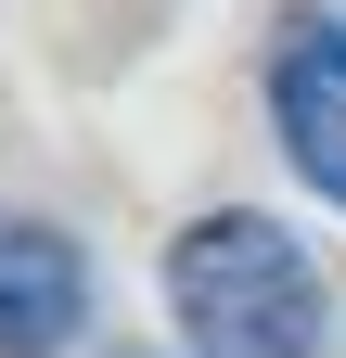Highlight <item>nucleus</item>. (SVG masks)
Masks as SVG:
<instances>
[{
  "label": "nucleus",
  "instance_id": "nucleus-3",
  "mask_svg": "<svg viewBox=\"0 0 346 358\" xmlns=\"http://www.w3.org/2000/svg\"><path fill=\"white\" fill-rule=\"evenodd\" d=\"M90 320V256L52 217H0V358H64Z\"/></svg>",
  "mask_w": 346,
  "mask_h": 358
},
{
  "label": "nucleus",
  "instance_id": "nucleus-1",
  "mask_svg": "<svg viewBox=\"0 0 346 358\" xmlns=\"http://www.w3.org/2000/svg\"><path fill=\"white\" fill-rule=\"evenodd\" d=\"M167 307H180L193 358H321V320H333L308 243L256 205H219L167 243Z\"/></svg>",
  "mask_w": 346,
  "mask_h": 358
},
{
  "label": "nucleus",
  "instance_id": "nucleus-2",
  "mask_svg": "<svg viewBox=\"0 0 346 358\" xmlns=\"http://www.w3.org/2000/svg\"><path fill=\"white\" fill-rule=\"evenodd\" d=\"M270 128H282L295 179L321 205H346V13H282V38H270Z\"/></svg>",
  "mask_w": 346,
  "mask_h": 358
}]
</instances>
